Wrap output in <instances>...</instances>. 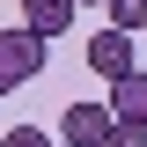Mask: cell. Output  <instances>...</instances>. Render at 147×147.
<instances>
[{
  "instance_id": "obj_2",
  "label": "cell",
  "mask_w": 147,
  "mask_h": 147,
  "mask_svg": "<svg viewBox=\"0 0 147 147\" xmlns=\"http://www.w3.org/2000/svg\"><path fill=\"white\" fill-rule=\"evenodd\" d=\"M110 132H118V110L110 103H74L59 118V147H110Z\"/></svg>"
},
{
  "instance_id": "obj_3",
  "label": "cell",
  "mask_w": 147,
  "mask_h": 147,
  "mask_svg": "<svg viewBox=\"0 0 147 147\" xmlns=\"http://www.w3.org/2000/svg\"><path fill=\"white\" fill-rule=\"evenodd\" d=\"M132 66H140V59H132V30H118V22H110V30L88 37V74L118 81V74H132Z\"/></svg>"
},
{
  "instance_id": "obj_4",
  "label": "cell",
  "mask_w": 147,
  "mask_h": 147,
  "mask_svg": "<svg viewBox=\"0 0 147 147\" xmlns=\"http://www.w3.org/2000/svg\"><path fill=\"white\" fill-rule=\"evenodd\" d=\"M15 7H22V22L37 37H66L74 30V0H15Z\"/></svg>"
},
{
  "instance_id": "obj_7",
  "label": "cell",
  "mask_w": 147,
  "mask_h": 147,
  "mask_svg": "<svg viewBox=\"0 0 147 147\" xmlns=\"http://www.w3.org/2000/svg\"><path fill=\"white\" fill-rule=\"evenodd\" d=\"M110 147H147V118H118V132H110Z\"/></svg>"
},
{
  "instance_id": "obj_8",
  "label": "cell",
  "mask_w": 147,
  "mask_h": 147,
  "mask_svg": "<svg viewBox=\"0 0 147 147\" xmlns=\"http://www.w3.org/2000/svg\"><path fill=\"white\" fill-rule=\"evenodd\" d=\"M0 147H59V140H52V132H37V125H15Z\"/></svg>"
},
{
  "instance_id": "obj_9",
  "label": "cell",
  "mask_w": 147,
  "mask_h": 147,
  "mask_svg": "<svg viewBox=\"0 0 147 147\" xmlns=\"http://www.w3.org/2000/svg\"><path fill=\"white\" fill-rule=\"evenodd\" d=\"M74 7H81V0H74ZM88 7H103V0H88Z\"/></svg>"
},
{
  "instance_id": "obj_6",
  "label": "cell",
  "mask_w": 147,
  "mask_h": 147,
  "mask_svg": "<svg viewBox=\"0 0 147 147\" xmlns=\"http://www.w3.org/2000/svg\"><path fill=\"white\" fill-rule=\"evenodd\" d=\"M118 30H147V0H103Z\"/></svg>"
},
{
  "instance_id": "obj_1",
  "label": "cell",
  "mask_w": 147,
  "mask_h": 147,
  "mask_svg": "<svg viewBox=\"0 0 147 147\" xmlns=\"http://www.w3.org/2000/svg\"><path fill=\"white\" fill-rule=\"evenodd\" d=\"M44 44H52V37H37L30 22H15V30H0V96L44 74Z\"/></svg>"
},
{
  "instance_id": "obj_5",
  "label": "cell",
  "mask_w": 147,
  "mask_h": 147,
  "mask_svg": "<svg viewBox=\"0 0 147 147\" xmlns=\"http://www.w3.org/2000/svg\"><path fill=\"white\" fill-rule=\"evenodd\" d=\"M110 110L118 118H147V66H132V74L110 81Z\"/></svg>"
}]
</instances>
